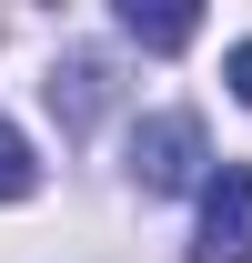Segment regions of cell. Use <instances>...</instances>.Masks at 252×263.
I'll list each match as a JSON object with an SVG mask.
<instances>
[{
    "label": "cell",
    "mask_w": 252,
    "mask_h": 263,
    "mask_svg": "<svg viewBox=\"0 0 252 263\" xmlns=\"http://www.w3.org/2000/svg\"><path fill=\"white\" fill-rule=\"evenodd\" d=\"M121 31L141 41V51H182V41L202 31V10H141V0H121Z\"/></svg>",
    "instance_id": "cell-4"
},
{
    "label": "cell",
    "mask_w": 252,
    "mask_h": 263,
    "mask_svg": "<svg viewBox=\"0 0 252 263\" xmlns=\"http://www.w3.org/2000/svg\"><path fill=\"white\" fill-rule=\"evenodd\" d=\"M31 193H40V162H31V142L0 122V202H31Z\"/></svg>",
    "instance_id": "cell-5"
},
{
    "label": "cell",
    "mask_w": 252,
    "mask_h": 263,
    "mask_svg": "<svg viewBox=\"0 0 252 263\" xmlns=\"http://www.w3.org/2000/svg\"><path fill=\"white\" fill-rule=\"evenodd\" d=\"M192 263H252V172L222 162L202 182V233H192Z\"/></svg>",
    "instance_id": "cell-2"
},
{
    "label": "cell",
    "mask_w": 252,
    "mask_h": 263,
    "mask_svg": "<svg viewBox=\"0 0 252 263\" xmlns=\"http://www.w3.org/2000/svg\"><path fill=\"white\" fill-rule=\"evenodd\" d=\"M212 152H202V122H192V111H152V122L131 132V182H141V193H202V182H212Z\"/></svg>",
    "instance_id": "cell-1"
},
{
    "label": "cell",
    "mask_w": 252,
    "mask_h": 263,
    "mask_svg": "<svg viewBox=\"0 0 252 263\" xmlns=\"http://www.w3.org/2000/svg\"><path fill=\"white\" fill-rule=\"evenodd\" d=\"M101 91H111V71H101L91 51H71V61L51 71V111H61V132H71V142L101 122Z\"/></svg>",
    "instance_id": "cell-3"
},
{
    "label": "cell",
    "mask_w": 252,
    "mask_h": 263,
    "mask_svg": "<svg viewBox=\"0 0 252 263\" xmlns=\"http://www.w3.org/2000/svg\"><path fill=\"white\" fill-rule=\"evenodd\" d=\"M222 81H232V91L252 101V41H232V61H222Z\"/></svg>",
    "instance_id": "cell-6"
}]
</instances>
